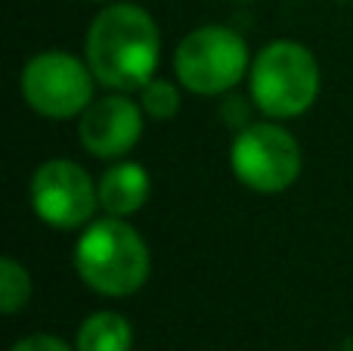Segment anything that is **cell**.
<instances>
[{
  "label": "cell",
  "instance_id": "1",
  "mask_svg": "<svg viewBox=\"0 0 353 351\" xmlns=\"http://www.w3.org/2000/svg\"><path fill=\"white\" fill-rule=\"evenodd\" d=\"M159 25L137 3L105 6L87 31V66L109 91H143L159 68Z\"/></svg>",
  "mask_w": 353,
  "mask_h": 351
},
{
  "label": "cell",
  "instance_id": "2",
  "mask_svg": "<svg viewBox=\"0 0 353 351\" xmlns=\"http://www.w3.org/2000/svg\"><path fill=\"white\" fill-rule=\"evenodd\" d=\"M149 246L124 218L90 221L74 246V271L93 292L124 298L149 280Z\"/></svg>",
  "mask_w": 353,
  "mask_h": 351
},
{
  "label": "cell",
  "instance_id": "3",
  "mask_svg": "<svg viewBox=\"0 0 353 351\" xmlns=\"http://www.w3.org/2000/svg\"><path fill=\"white\" fill-rule=\"evenodd\" d=\"M319 62L304 44L273 41L248 68L251 103L270 118H298L319 97Z\"/></svg>",
  "mask_w": 353,
  "mask_h": 351
},
{
  "label": "cell",
  "instance_id": "4",
  "mask_svg": "<svg viewBox=\"0 0 353 351\" xmlns=\"http://www.w3.org/2000/svg\"><path fill=\"white\" fill-rule=\"evenodd\" d=\"M174 72L186 91L201 97L226 93L248 72V44L239 31L223 25L195 28L176 44Z\"/></svg>",
  "mask_w": 353,
  "mask_h": 351
},
{
  "label": "cell",
  "instance_id": "5",
  "mask_svg": "<svg viewBox=\"0 0 353 351\" xmlns=\"http://www.w3.org/2000/svg\"><path fill=\"white\" fill-rule=\"evenodd\" d=\"M232 174L254 193H282L301 178L304 155L292 131L276 122L245 124L232 140Z\"/></svg>",
  "mask_w": 353,
  "mask_h": 351
},
{
  "label": "cell",
  "instance_id": "6",
  "mask_svg": "<svg viewBox=\"0 0 353 351\" xmlns=\"http://www.w3.org/2000/svg\"><path fill=\"white\" fill-rule=\"evenodd\" d=\"M97 75L65 50H43L22 68V97L43 118H74L93 103Z\"/></svg>",
  "mask_w": 353,
  "mask_h": 351
},
{
  "label": "cell",
  "instance_id": "7",
  "mask_svg": "<svg viewBox=\"0 0 353 351\" xmlns=\"http://www.w3.org/2000/svg\"><path fill=\"white\" fill-rule=\"evenodd\" d=\"M31 209L47 227H84L99 209V184L72 159H50L31 178Z\"/></svg>",
  "mask_w": 353,
  "mask_h": 351
},
{
  "label": "cell",
  "instance_id": "8",
  "mask_svg": "<svg viewBox=\"0 0 353 351\" xmlns=\"http://www.w3.org/2000/svg\"><path fill=\"white\" fill-rule=\"evenodd\" d=\"M143 106L128 99L124 93H109L93 99L78 122V137L84 149L97 159H121L137 146L143 134Z\"/></svg>",
  "mask_w": 353,
  "mask_h": 351
},
{
  "label": "cell",
  "instance_id": "9",
  "mask_svg": "<svg viewBox=\"0 0 353 351\" xmlns=\"http://www.w3.org/2000/svg\"><path fill=\"white\" fill-rule=\"evenodd\" d=\"M149 199V174L137 162H118L99 178V209L112 218H128L140 211Z\"/></svg>",
  "mask_w": 353,
  "mask_h": 351
},
{
  "label": "cell",
  "instance_id": "10",
  "mask_svg": "<svg viewBox=\"0 0 353 351\" xmlns=\"http://www.w3.org/2000/svg\"><path fill=\"white\" fill-rule=\"evenodd\" d=\"M134 345V330L128 317L118 311H97L78 330L74 348L78 351H130Z\"/></svg>",
  "mask_w": 353,
  "mask_h": 351
},
{
  "label": "cell",
  "instance_id": "11",
  "mask_svg": "<svg viewBox=\"0 0 353 351\" xmlns=\"http://www.w3.org/2000/svg\"><path fill=\"white\" fill-rule=\"evenodd\" d=\"M31 298V277L16 258H0V311L19 314Z\"/></svg>",
  "mask_w": 353,
  "mask_h": 351
},
{
  "label": "cell",
  "instance_id": "12",
  "mask_svg": "<svg viewBox=\"0 0 353 351\" xmlns=\"http://www.w3.org/2000/svg\"><path fill=\"white\" fill-rule=\"evenodd\" d=\"M140 106L149 118H159V122H168L180 112V93L171 81L165 78H152L146 87L140 91Z\"/></svg>",
  "mask_w": 353,
  "mask_h": 351
},
{
  "label": "cell",
  "instance_id": "13",
  "mask_svg": "<svg viewBox=\"0 0 353 351\" xmlns=\"http://www.w3.org/2000/svg\"><path fill=\"white\" fill-rule=\"evenodd\" d=\"M10 351H78L72 345H65L62 339L56 336H47V333H37V336H28V339H19Z\"/></svg>",
  "mask_w": 353,
  "mask_h": 351
}]
</instances>
